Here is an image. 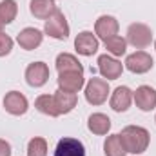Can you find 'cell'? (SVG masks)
<instances>
[{
  "label": "cell",
  "instance_id": "1",
  "mask_svg": "<svg viewBox=\"0 0 156 156\" xmlns=\"http://www.w3.org/2000/svg\"><path fill=\"white\" fill-rule=\"evenodd\" d=\"M120 136H122V142L125 145V151L133 153V154L145 153L147 147H149V140H151L149 131L140 127V125H127V127H123Z\"/></svg>",
  "mask_w": 156,
  "mask_h": 156
},
{
  "label": "cell",
  "instance_id": "2",
  "mask_svg": "<svg viewBox=\"0 0 156 156\" xmlns=\"http://www.w3.org/2000/svg\"><path fill=\"white\" fill-rule=\"evenodd\" d=\"M109 96V83L104 78H91L85 85V100L91 105H102Z\"/></svg>",
  "mask_w": 156,
  "mask_h": 156
},
{
  "label": "cell",
  "instance_id": "3",
  "mask_svg": "<svg viewBox=\"0 0 156 156\" xmlns=\"http://www.w3.org/2000/svg\"><path fill=\"white\" fill-rule=\"evenodd\" d=\"M127 42L136 49H144V47L151 45V42H153L151 27L145 26V24H140V22L131 24L129 29H127Z\"/></svg>",
  "mask_w": 156,
  "mask_h": 156
},
{
  "label": "cell",
  "instance_id": "4",
  "mask_svg": "<svg viewBox=\"0 0 156 156\" xmlns=\"http://www.w3.org/2000/svg\"><path fill=\"white\" fill-rule=\"evenodd\" d=\"M44 31H45L51 38H56V40H66L67 38V37H69V24H67L64 13L56 9L55 15L45 20Z\"/></svg>",
  "mask_w": 156,
  "mask_h": 156
},
{
  "label": "cell",
  "instance_id": "5",
  "mask_svg": "<svg viewBox=\"0 0 156 156\" xmlns=\"http://www.w3.org/2000/svg\"><path fill=\"white\" fill-rule=\"evenodd\" d=\"M153 66H154L153 56L147 55L145 51H136V53H133L125 58V67L134 75H144V73L151 71Z\"/></svg>",
  "mask_w": 156,
  "mask_h": 156
},
{
  "label": "cell",
  "instance_id": "6",
  "mask_svg": "<svg viewBox=\"0 0 156 156\" xmlns=\"http://www.w3.org/2000/svg\"><path fill=\"white\" fill-rule=\"evenodd\" d=\"M4 107H5V111H7L9 115H13V116H22V115L27 113L29 104H27V98H26L22 93H18V91H9V93L4 96Z\"/></svg>",
  "mask_w": 156,
  "mask_h": 156
},
{
  "label": "cell",
  "instance_id": "7",
  "mask_svg": "<svg viewBox=\"0 0 156 156\" xmlns=\"http://www.w3.org/2000/svg\"><path fill=\"white\" fill-rule=\"evenodd\" d=\"M98 71L100 75L107 80H116L122 76V71H123V66L122 62H118L115 56H109V55H102L98 56Z\"/></svg>",
  "mask_w": 156,
  "mask_h": 156
},
{
  "label": "cell",
  "instance_id": "8",
  "mask_svg": "<svg viewBox=\"0 0 156 156\" xmlns=\"http://www.w3.org/2000/svg\"><path fill=\"white\" fill-rule=\"evenodd\" d=\"M49 80V67L44 62H33L26 69V82L31 87H42Z\"/></svg>",
  "mask_w": 156,
  "mask_h": 156
},
{
  "label": "cell",
  "instance_id": "9",
  "mask_svg": "<svg viewBox=\"0 0 156 156\" xmlns=\"http://www.w3.org/2000/svg\"><path fill=\"white\" fill-rule=\"evenodd\" d=\"M83 73L78 71H69V73H58V89L66 93H75L83 87Z\"/></svg>",
  "mask_w": 156,
  "mask_h": 156
},
{
  "label": "cell",
  "instance_id": "10",
  "mask_svg": "<svg viewBox=\"0 0 156 156\" xmlns=\"http://www.w3.org/2000/svg\"><path fill=\"white\" fill-rule=\"evenodd\" d=\"M75 49L82 56H91L98 51V38L91 31H82L75 38Z\"/></svg>",
  "mask_w": 156,
  "mask_h": 156
},
{
  "label": "cell",
  "instance_id": "11",
  "mask_svg": "<svg viewBox=\"0 0 156 156\" xmlns=\"http://www.w3.org/2000/svg\"><path fill=\"white\" fill-rule=\"evenodd\" d=\"M118 20L115 16H111V15H104V16H100L98 20H96V24H94V33H96V37H100L102 40H107L111 38V37H116L118 35Z\"/></svg>",
  "mask_w": 156,
  "mask_h": 156
},
{
  "label": "cell",
  "instance_id": "12",
  "mask_svg": "<svg viewBox=\"0 0 156 156\" xmlns=\"http://www.w3.org/2000/svg\"><path fill=\"white\" fill-rule=\"evenodd\" d=\"M55 156H85V147L76 138H62L56 144Z\"/></svg>",
  "mask_w": 156,
  "mask_h": 156
},
{
  "label": "cell",
  "instance_id": "13",
  "mask_svg": "<svg viewBox=\"0 0 156 156\" xmlns=\"http://www.w3.org/2000/svg\"><path fill=\"white\" fill-rule=\"evenodd\" d=\"M134 102L142 111H153L156 107V91L151 85H140L134 91Z\"/></svg>",
  "mask_w": 156,
  "mask_h": 156
},
{
  "label": "cell",
  "instance_id": "14",
  "mask_svg": "<svg viewBox=\"0 0 156 156\" xmlns=\"http://www.w3.org/2000/svg\"><path fill=\"white\" fill-rule=\"evenodd\" d=\"M53 100H55V107H56V111H58L60 116L71 113L78 104V98H76L75 93H66V91H62V89H58V91L53 94Z\"/></svg>",
  "mask_w": 156,
  "mask_h": 156
},
{
  "label": "cell",
  "instance_id": "15",
  "mask_svg": "<svg viewBox=\"0 0 156 156\" xmlns=\"http://www.w3.org/2000/svg\"><path fill=\"white\" fill-rule=\"evenodd\" d=\"M131 102H133V93L129 87L125 85H120L115 89V93L111 94V107L116 111V113H123L131 107Z\"/></svg>",
  "mask_w": 156,
  "mask_h": 156
},
{
  "label": "cell",
  "instance_id": "16",
  "mask_svg": "<svg viewBox=\"0 0 156 156\" xmlns=\"http://www.w3.org/2000/svg\"><path fill=\"white\" fill-rule=\"evenodd\" d=\"M42 38H44V35L40 33L38 29H35V27H26V29H22V31L18 33L16 42L20 44L22 49L31 51V49H37L40 44H42Z\"/></svg>",
  "mask_w": 156,
  "mask_h": 156
},
{
  "label": "cell",
  "instance_id": "17",
  "mask_svg": "<svg viewBox=\"0 0 156 156\" xmlns=\"http://www.w3.org/2000/svg\"><path fill=\"white\" fill-rule=\"evenodd\" d=\"M29 11H31V15L35 18L47 20L49 16L55 15L56 4H55V0H31L29 2Z\"/></svg>",
  "mask_w": 156,
  "mask_h": 156
},
{
  "label": "cell",
  "instance_id": "18",
  "mask_svg": "<svg viewBox=\"0 0 156 156\" xmlns=\"http://www.w3.org/2000/svg\"><path fill=\"white\" fill-rule=\"evenodd\" d=\"M87 127H89V131H91L93 134L102 136V134H107V133H109V129H111V120H109L107 115L94 113V115H91L89 120H87Z\"/></svg>",
  "mask_w": 156,
  "mask_h": 156
},
{
  "label": "cell",
  "instance_id": "19",
  "mask_svg": "<svg viewBox=\"0 0 156 156\" xmlns=\"http://www.w3.org/2000/svg\"><path fill=\"white\" fill-rule=\"evenodd\" d=\"M56 69H58V73H69V71L83 73V66L78 62L76 56H73L69 53H60L56 56Z\"/></svg>",
  "mask_w": 156,
  "mask_h": 156
},
{
  "label": "cell",
  "instance_id": "20",
  "mask_svg": "<svg viewBox=\"0 0 156 156\" xmlns=\"http://www.w3.org/2000/svg\"><path fill=\"white\" fill-rule=\"evenodd\" d=\"M104 153H105V156H125L127 154L125 145H123L120 134H111V136H107V140H105V144H104Z\"/></svg>",
  "mask_w": 156,
  "mask_h": 156
},
{
  "label": "cell",
  "instance_id": "21",
  "mask_svg": "<svg viewBox=\"0 0 156 156\" xmlns=\"http://www.w3.org/2000/svg\"><path fill=\"white\" fill-rule=\"evenodd\" d=\"M35 107L38 109L42 115H47L51 118L60 116L56 107H55V100H53V94H40L38 98L35 100Z\"/></svg>",
  "mask_w": 156,
  "mask_h": 156
},
{
  "label": "cell",
  "instance_id": "22",
  "mask_svg": "<svg viewBox=\"0 0 156 156\" xmlns=\"http://www.w3.org/2000/svg\"><path fill=\"white\" fill-rule=\"evenodd\" d=\"M18 13V5L15 0H2L0 2V20L4 24H11L16 18Z\"/></svg>",
  "mask_w": 156,
  "mask_h": 156
},
{
  "label": "cell",
  "instance_id": "23",
  "mask_svg": "<svg viewBox=\"0 0 156 156\" xmlns=\"http://www.w3.org/2000/svg\"><path fill=\"white\" fill-rule=\"evenodd\" d=\"M105 44V49L113 55V56H122L125 55V49H127V40L122 38V37H111V38L104 40Z\"/></svg>",
  "mask_w": 156,
  "mask_h": 156
},
{
  "label": "cell",
  "instance_id": "24",
  "mask_svg": "<svg viewBox=\"0 0 156 156\" xmlns=\"http://www.w3.org/2000/svg\"><path fill=\"white\" fill-rule=\"evenodd\" d=\"M27 156H47V142L44 138H33L27 145Z\"/></svg>",
  "mask_w": 156,
  "mask_h": 156
},
{
  "label": "cell",
  "instance_id": "25",
  "mask_svg": "<svg viewBox=\"0 0 156 156\" xmlns=\"http://www.w3.org/2000/svg\"><path fill=\"white\" fill-rule=\"evenodd\" d=\"M11 49H13V40H11V37H7L5 33H0V56L9 55Z\"/></svg>",
  "mask_w": 156,
  "mask_h": 156
},
{
  "label": "cell",
  "instance_id": "26",
  "mask_svg": "<svg viewBox=\"0 0 156 156\" xmlns=\"http://www.w3.org/2000/svg\"><path fill=\"white\" fill-rule=\"evenodd\" d=\"M0 156H11V145L0 138Z\"/></svg>",
  "mask_w": 156,
  "mask_h": 156
},
{
  "label": "cell",
  "instance_id": "27",
  "mask_svg": "<svg viewBox=\"0 0 156 156\" xmlns=\"http://www.w3.org/2000/svg\"><path fill=\"white\" fill-rule=\"evenodd\" d=\"M4 26H5V24H4V22L0 20V33H2V27H4Z\"/></svg>",
  "mask_w": 156,
  "mask_h": 156
},
{
  "label": "cell",
  "instance_id": "28",
  "mask_svg": "<svg viewBox=\"0 0 156 156\" xmlns=\"http://www.w3.org/2000/svg\"><path fill=\"white\" fill-rule=\"evenodd\" d=\"M154 47H156V42H154Z\"/></svg>",
  "mask_w": 156,
  "mask_h": 156
}]
</instances>
